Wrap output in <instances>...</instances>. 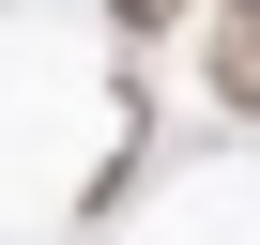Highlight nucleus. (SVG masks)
Returning a JSON list of instances; mask_svg holds the SVG:
<instances>
[{
  "instance_id": "obj_2",
  "label": "nucleus",
  "mask_w": 260,
  "mask_h": 245,
  "mask_svg": "<svg viewBox=\"0 0 260 245\" xmlns=\"http://www.w3.org/2000/svg\"><path fill=\"white\" fill-rule=\"evenodd\" d=\"M199 16H214V0H107V31H122V46H153V31H199Z\"/></svg>"
},
{
  "instance_id": "obj_1",
  "label": "nucleus",
  "mask_w": 260,
  "mask_h": 245,
  "mask_svg": "<svg viewBox=\"0 0 260 245\" xmlns=\"http://www.w3.org/2000/svg\"><path fill=\"white\" fill-rule=\"evenodd\" d=\"M199 92L230 122H260V0H214V16H199Z\"/></svg>"
}]
</instances>
